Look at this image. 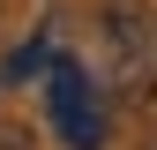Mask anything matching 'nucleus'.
Returning <instances> with one entry per match:
<instances>
[{"mask_svg":"<svg viewBox=\"0 0 157 150\" xmlns=\"http://www.w3.org/2000/svg\"><path fill=\"white\" fill-rule=\"evenodd\" d=\"M52 120H60V143L67 150H97V143H105V105H97L90 75L75 60L52 68Z\"/></svg>","mask_w":157,"mask_h":150,"instance_id":"nucleus-2","label":"nucleus"},{"mask_svg":"<svg viewBox=\"0 0 157 150\" xmlns=\"http://www.w3.org/2000/svg\"><path fill=\"white\" fill-rule=\"evenodd\" d=\"M0 150H30V128L23 120H0Z\"/></svg>","mask_w":157,"mask_h":150,"instance_id":"nucleus-3","label":"nucleus"},{"mask_svg":"<svg viewBox=\"0 0 157 150\" xmlns=\"http://www.w3.org/2000/svg\"><path fill=\"white\" fill-rule=\"evenodd\" d=\"M150 150H157V143H150Z\"/></svg>","mask_w":157,"mask_h":150,"instance_id":"nucleus-4","label":"nucleus"},{"mask_svg":"<svg viewBox=\"0 0 157 150\" xmlns=\"http://www.w3.org/2000/svg\"><path fill=\"white\" fill-rule=\"evenodd\" d=\"M105 53H112V90L127 105H150L157 98V8L112 0L105 8Z\"/></svg>","mask_w":157,"mask_h":150,"instance_id":"nucleus-1","label":"nucleus"}]
</instances>
